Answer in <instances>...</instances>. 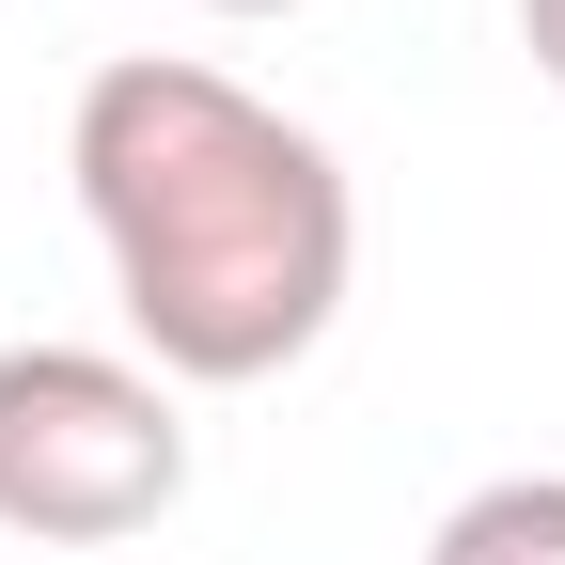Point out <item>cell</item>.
<instances>
[{"mask_svg": "<svg viewBox=\"0 0 565 565\" xmlns=\"http://www.w3.org/2000/svg\"><path fill=\"white\" fill-rule=\"evenodd\" d=\"M63 173H79L110 299L173 393H252L282 362H315V330L345 315L362 204H345L330 141L221 63H173V47L95 63Z\"/></svg>", "mask_w": 565, "mask_h": 565, "instance_id": "cell-1", "label": "cell"}, {"mask_svg": "<svg viewBox=\"0 0 565 565\" xmlns=\"http://www.w3.org/2000/svg\"><path fill=\"white\" fill-rule=\"evenodd\" d=\"M189 503V408L110 345H0V534L110 550Z\"/></svg>", "mask_w": 565, "mask_h": 565, "instance_id": "cell-2", "label": "cell"}, {"mask_svg": "<svg viewBox=\"0 0 565 565\" xmlns=\"http://www.w3.org/2000/svg\"><path fill=\"white\" fill-rule=\"evenodd\" d=\"M424 565H565V471H503L424 534Z\"/></svg>", "mask_w": 565, "mask_h": 565, "instance_id": "cell-3", "label": "cell"}, {"mask_svg": "<svg viewBox=\"0 0 565 565\" xmlns=\"http://www.w3.org/2000/svg\"><path fill=\"white\" fill-rule=\"evenodd\" d=\"M519 47H534V79L565 95V0H519Z\"/></svg>", "mask_w": 565, "mask_h": 565, "instance_id": "cell-4", "label": "cell"}, {"mask_svg": "<svg viewBox=\"0 0 565 565\" xmlns=\"http://www.w3.org/2000/svg\"><path fill=\"white\" fill-rule=\"evenodd\" d=\"M204 17H282V0H204Z\"/></svg>", "mask_w": 565, "mask_h": 565, "instance_id": "cell-5", "label": "cell"}]
</instances>
